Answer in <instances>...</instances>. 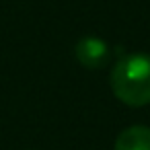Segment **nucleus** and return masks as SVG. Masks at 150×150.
<instances>
[{"label":"nucleus","mask_w":150,"mask_h":150,"mask_svg":"<svg viewBox=\"0 0 150 150\" xmlns=\"http://www.w3.org/2000/svg\"><path fill=\"white\" fill-rule=\"evenodd\" d=\"M113 95L129 105L144 107L150 103V56L136 52L117 60L111 72Z\"/></svg>","instance_id":"obj_1"},{"label":"nucleus","mask_w":150,"mask_h":150,"mask_svg":"<svg viewBox=\"0 0 150 150\" xmlns=\"http://www.w3.org/2000/svg\"><path fill=\"white\" fill-rule=\"evenodd\" d=\"M74 56H76V60H78L84 68H88V70H99V68H103V66L109 62L111 52H109L107 41H103L101 37H95V35H86V37H82V39L76 43Z\"/></svg>","instance_id":"obj_2"},{"label":"nucleus","mask_w":150,"mask_h":150,"mask_svg":"<svg viewBox=\"0 0 150 150\" xmlns=\"http://www.w3.org/2000/svg\"><path fill=\"white\" fill-rule=\"evenodd\" d=\"M115 150H150V127L146 125L125 127L115 140Z\"/></svg>","instance_id":"obj_3"}]
</instances>
